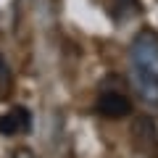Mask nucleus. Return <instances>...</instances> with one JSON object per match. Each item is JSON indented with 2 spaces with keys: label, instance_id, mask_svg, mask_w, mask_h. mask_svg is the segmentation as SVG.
<instances>
[{
  "label": "nucleus",
  "instance_id": "1",
  "mask_svg": "<svg viewBox=\"0 0 158 158\" xmlns=\"http://www.w3.org/2000/svg\"><path fill=\"white\" fill-rule=\"evenodd\" d=\"M132 82L142 100L158 103V34L142 29L129 48Z\"/></svg>",
  "mask_w": 158,
  "mask_h": 158
},
{
  "label": "nucleus",
  "instance_id": "2",
  "mask_svg": "<svg viewBox=\"0 0 158 158\" xmlns=\"http://www.w3.org/2000/svg\"><path fill=\"white\" fill-rule=\"evenodd\" d=\"M98 111L106 118H124L132 113V103L121 92H103L98 98Z\"/></svg>",
  "mask_w": 158,
  "mask_h": 158
},
{
  "label": "nucleus",
  "instance_id": "3",
  "mask_svg": "<svg viewBox=\"0 0 158 158\" xmlns=\"http://www.w3.org/2000/svg\"><path fill=\"white\" fill-rule=\"evenodd\" d=\"M32 129V113L27 108H11L6 116H0V132L3 135H24Z\"/></svg>",
  "mask_w": 158,
  "mask_h": 158
},
{
  "label": "nucleus",
  "instance_id": "4",
  "mask_svg": "<svg viewBox=\"0 0 158 158\" xmlns=\"http://www.w3.org/2000/svg\"><path fill=\"white\" fill-rule=\"evenodd\" d=\"M13 158H34V156L29 150H16V156H13Z\"/></svg>",
  "mask_w": 158,
  "mask_h": 158
}]
</instances>
